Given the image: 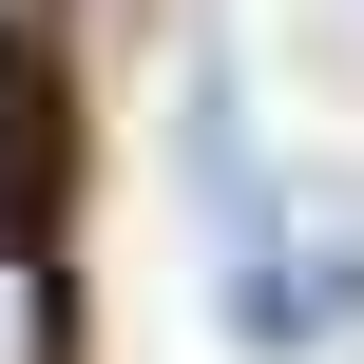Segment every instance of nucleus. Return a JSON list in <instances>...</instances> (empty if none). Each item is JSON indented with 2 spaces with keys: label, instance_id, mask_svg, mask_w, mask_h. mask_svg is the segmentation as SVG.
<instances>
[{
  "label": "nucleus",
  "instance_id": "2",
  "mask_svg": "<svg viewBox=\"0 0 364 364\" xmlns=\"http://www.w3.org/2000/svg\"><path fill=\"white\" fill-rule=\"evenodd\" d=\"M0 364H58V288H38L19 230H0Z\"/></svg>",
  "mask_w": 364,
  "mask_h": 364
},
{
  "label": "nucleus",
  "instance_id": "1",
  "mask_svg": "<svg viewBox=\"0 0 364 364\" xmlns=\"http://www.w3.org/2000/svg\"><path fill=\"white\" fill-rule=\"evenodd\" d=\"M192 134H211V230H230V346L326 364L364 326V211L326 192V173H250L230 96H192Z\"/></svg>",
  "mask_w": 364,
  "mask_h": 364
}]
</instances>
